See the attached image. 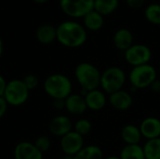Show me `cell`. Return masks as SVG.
Segmentation results:
<instances>
[{"label": "cell", "mask_w": 160, "mask_h": 159, "mask_svg": "<svg viewBox=\"0 0 160 159\" xmlns=\"http://www.w3.org/2000/svg\"><path fill=\"white\" fill-rule=\"evenodd\" d=\"M56 39L65 47L79 48L87 39L86 29L77 22H63L56 27Z\"/></svg>", "instance_id": "obj_1"}, {"label": "cell", "mask_w": 160, "mask_h": 159, "mask_svg": "<svg viewBox=\"0 0 160 159\" xmlns=\"http://www.w3.org/2000/svg\"><path fill=\"white\" fill-rule=\"evenodd\" d=\"M74 75L77 82L82 88L85 95L86 92L98 89L100 87V78L101 72L99 69L93 64L89 62H82L78 64L75 67Z\"/></svg>", "instance_id": "obj_2"}, {"label": "cell", "mask_w": 160, "mask_h": 159, "mask_svg": "<svg viewBox=\"0 0 160 159\" xmlns=\"http://www.w3.org/2000/svg\"><path fill=\"white\" fill-rule=\"evenodd\" d=\"M45 93L53 100H65L72 94V82L70 79L61 73L49 75L43 83Z\"/></svg>", "instance_id": "obj_3"}, {"label": "cell", "mask_w": 160, "mask_h": 159, "mask_svg": "<svg viewBox=\"0 0 160 159\" xmlns=\"http://www.w3.org/2000/svg\"><path fill=\"white\" fill-rule=\"evenodd\" d=\"M127 81L126 72L119 67H110L101 72L100 89L108 95L122 90Z\"/></svg>", "instance_id": "obj_4"}, {"label": "cell", "mask_w": 160, "mask_h": 159, "mask_svg": "<svg viewBox=\"0 0 160 159\" xmlns=\"http://www.w3.org/2000/svg\"><path fill=\"white\" fill-rule=\"evenodd\" d=\"M157 79V69L150 64L132 67L128 75L129 82L131 86L136 90L149 88Z\"/></svg>", "instance_id": "obj_5"}, {"label": "cell", "mask_w": 160, "mask_h": 159, "mask_svg": "<svg viewBox=\"0 0 160 159\" xmlns=\"http://www.w3.org/2000/svg\"><path fill=\"white\" fill-rule=\"evenodd\" d=\"M30 91L25 86L22 80L14 79L8 82L3 97L8 106L19 107L23 105L29 98Z\"/></svg>", "instance_id": "obj_6"}, {"label": "cell", "mask_w": 160, "mask_h": 159, "mask_svg": "<svg viewBox=\"0 0 160 159\" xmlns=\"http://www.w3.org/2000/svg\"><path fill=\"white\" fill-rule=\"evenodd\" d=\"M60 7L69 17L83 18L94 10V0H60Z\"/></svg>", "instance_id": "obj_7"}, {"label": "cell", "mask_w": 160, "mask_h": 159, "mask_svg": "<svg viewBox=\"0 0 160 159\" xmlns=\"http://www.w3.org/2000/svg\"><path fill=\"white\" fill-rule=\"evenodd\" d=\"M152 58V51L144 44H133L125 52V59L132 67L149 64Z\"/></svg>", "instance_id": "obj_8"}, {"label": "cell", "mask_w": 160, "mask_h": 159, "mask_svg": "<svg viewBox=\"0 0 160 159\" xmlns=\"http://www.w3.org/2000/svg\"><path fill=\"white\" fill-rule=\"evenodd\" d=\"M60 147L65 156L74 157L84 147V137L72 130L61 138Z\"/></svg>", "instance_id": "obj_9"}, {"label": "cell", "mask_w": 160, "mask_h": 159, "mask_svg": "<svg viewBox=\"0 0 160 159\" xmlns=\"http://www.w3.org/2000/svg\"><path fill=\"white\" fill-rule=\"evenodd\" d=\"M73 130V123L67 115H56L49 124V131L52 135L62 138L68 132Z\"/></svg>", "instance_id": "obj_10"}, {"label": "cell", "mask_w": 160, "mask_h": 159, "mask_svg": "<svg viewBox=\"0 0 160 159\" xmlns=\"http://www.w3.org/2000/svg\"><path fill=\"white\" fill-rule=\"evenodd\" d=\"M14 159H43V154L34 142H21L14 148Z\"/></svg>", "instance_id": "obj_11"}, {"label": "cell", "mask_w": 160, "mask_h": 159, "mask_svg": "<svg viewBox=\"0 0 160 159\" xmlns=\"http://www.w3.org/2000/svg\"><path fill=\"white\" fill-rule=\"evenodd\" d=\"M108 101L113 109L124 112L131 108L133 104V97L129 92L122 89L109 95Z\"/></svg>", "instance_id": "obj_12"}, {"label": "cell", "mask_w": 160, "mask_h": 159, "mask_svg": "<svg viewBox=\"0 0 160 159\" xmlns=\"http://www.w3.org/2000/svg\"><path fill=\"white\" fill-rule=\"evenodd\" d=\"M65 110L72 115L83 114L87 110L84 96L72 93L65 99Z\"/></svg>", "instance_id": "obj_13"}, {"label": "cell", "mask_w": 160, "mask_h": 159, "mask_svg": "<svg viewBox=\"0 0 160 159\" xmlns=\"http://www.w3.org/2000/svg\"><path fill=\"white\" fill-rule=\"evenodd\" d=\"M140 130L142 138L146 140H153L160 138V119L157 117H146L144 118L141 125Z\"/></svg>", "instance_id": "obj_14"}, {"label": "cell", "mask_w": 160, "mask_h": 159, "mask_svg": "<svg viewBox=\"0 0 160 159\" xmlns=\"http://www.w3.org/2000/svg\"><path fill=\"white\" fill-rule=\"evenodd\" d=\"M84 98L87 109L94 112H98L104 109L108 101L106 94L99 88L86 92V94L84 95Z\"/></svg>", "instance_id": "obj_15"}, {"label": "cell", "mask_w": 160, "mask_h": 159, "mask_svg": "<svg viewBox=\"0 0 160 159\" xmlns=\"http://www.w3.org/2000/svg\"><path fill=\"white\" fill-rule=\"evenodd\" d=\"M113 44L119 50L126 52L133 45V35L127 28L117 30L113 36Z\"/></svg>", "instance_id": "obj_16"}, {"label": "cell", "mask_w": 160, "mask_h": 159, "mask_svg": "<svg viewBox=\"0 0 160 159\" xmlns=\"http://www.w3.org/2000/svg\"><path fill=\"white\" fill-rule=\"evenodd\" d=\"M121 138L126 145H132V144H139L142 141V133L140 127L129 124L125 126L121 130Z\"/></svg>", "instance_id": "obj_17"}, {"label": "cell", "mask_w": 160, "mask_h": 159, "mask_svg": "<svg viewBox=\"0 0 160 159\" xmlns=\"http://www.w3.org/2000/svg\"><path fill=\"white\" fill-rule=\"evenodd\" d=\"M36 37L41 44H51L56 39V27L49 23L42 24L38 27Z\"/></svg>", "instance_id": "obj_18"}, {"label": "cell", "mask_w": 160, "mask_h": 159, "mask_svg": "<svg viewBox=\"0 0 160 159\" xmlns=\"http://www.w3.org/2000/svg\"><path fill=\"white\" fill-rule=\"evenodd\" d=\"M83 24L84 27L88 30L98 31L101 29L104 24L103 16L96 10H92L83 17Z\"/></svg>", "instance_id": "obj_19"}, {"label": "cell", "mask_w": 160, "mask_h": 159, "mask_svg": "<svg viewBox=\"0 0 160 159\" xmlns=\"http://www.w3.org/2000/svg\"><path fill=\"white\" fill-rule=\"evenodd\" d=\"M74 159H104V154L98 145H86L74 156Z\"/></svg>", "instance_id": "obj_20"}, {"label": "cell", "mask_w": 160, "mask_h": 159, "mask_svg": "<svg viewBox=\"0 0 160 159\" xmlns=\"http://www.w3.org/2000/svg\"><path fill=\"white\" fill-rule=\"evenodd\" d=\"M119 157L121 159H145L142 146L140 144L125 145L121 152Z\"/></svg>", "instance_id": "obj_21"}, {"label": "cell", "mask_w": 160, "mask_h": 159, "mask_svg": "<svg viewBox=\"0 0 160 159\" xmlns=\"http://www.w3.org/2000/svg\"><path fill=\"white\" fill-rule=\"evenodd\" d=\"M118 5L119 0H94V10L105 16L115 11Z\"/></svg>", "instance_id": "obj_22"}, {"label": "cell", "mask_w": 160, "mask_h": 159, "mask_svg": "<svg viewBox=\"0 0 160 159\" xmlns=\"http://www.w3.org/2000/svg\"><path fill=\"white\" fill-rule=\"evenodd\" d=\"M142 148L145 159H160V138L147 140Z\"/></svg>", "instance_id": "obj_23"}, {"label": "cell", "mask_w": 160, "mask_h": 159, "mask_svg": "<svg viewBox=\"0 0 160 159\" xmlns=\"http://www.w3.org/2000/svg\"><path fill=\"white\" fill-rule=\"evenodd\" d=\"M145 17L153 24H160V5L152 4L145 9Z\"/></svg>", "instance_id": "obj_24"}, {"label": "cell", "mask_w": 160, "mask_h": 159, "mask_svg": "<svg viewBox=\"0 0 160 159\" xmlns=\"http://www.w3.org/2000/svg\"><path fill=\"white\" fill-rule=\"evenodd\" d=\"M73 130L75 132H77L78 134H80L81 136L84 137V136L88 135L91 132V130H92V123L88 119H85V118L79 119L73 125Z\"/></svg>", "instance_id": "obj_25"}, {"label": "cell", "mask_w": 160, "mask_h": 159, "mask_svg": "<svg viewBox=\"0 0 160 159\" xmlns=\"http://www.w3.org/2000/svg\"><path fill=\"white\" fill-rule=\"evenodd\" d=\"M34 144L42 154H44L50 150L52 146V141L48 136H39L36 139Z\"/></svg>", "instance_id": "obj_26"}, {"label": "cell", "mask_w": 160, "mask_h": 159, "mask_svg": "<svg viewBox=\"0 0 160 159\" xmlns=\"http://www.w3.org/2000/svg\"><path fill=\"white\" fill-rule=\"evenodd\" d=\"M22 82H24L25 86L28 88L29 91H32L34 89H36L38 86L39 83V80L38 78L37 75L35 74H27L24 76V78L22 79Z\"/></svg>", "instance_id": "obj_27"}, {"label": "cell", "mask_w": 160, "mask_h": 159, "mask_svg": "<svg viewBox=\"0 0 160 159\" xmlns=\"http://www.w3.org/2000/svg\"><path fill=\"white\" fill-rule=\"evenodd\" d=\"M8 108V104L3 97H0V119L5 116Z\"/></svg>", "instance_id": "obj_28"}, {"label": "cell", "mask_w": 160, "mask_h": 159, "mask_svg": "<svg viewBox=\"0 0 160 159\" xmlns=\"http://www.w3.org/2000/svg\"><path fill=\"white\" fill-rule=\"evenodd\" d=\"M144 2L145 0H127V4L132 8H139L142 7Z\"/></svg>", "instance_id": "obj_29"}, {"label": "cell", "mask_w": 160, "mask_h": 159, "mask_svg": "<svg viewBox=\"0 0 160 159\" xmlns=\"http://www.w3.org/2000/svg\"><path fill=\"white\" fill-rule=\"evenodd\" d=\"M7 83H8V82L6 81V79L0 74V97H3L6 86H7Z\"/></svg>", "instance_id": "obj_30"}, {"label": "cell", "mask_w": 160, "mask_h": 159, "mask_svg": "<svg viewBox=\"0 0 160 159\" xmlns=\"http://www.w3.org/2000/svg\"><path fill=\"white\" fill-rule=\"evenodd\" d=\"M149 88H151L152 90H153V92H155V93H159L160 92V80L158 79H157L152 84H151V86L149 87Z\"/></svg>", "instance_id": "obj_31"}, {"label": "cell", "mask_w": 160, "mask_h": 159, "mask_svg": "<svg viewBox=\"0 0 160 159\" xmlns=\"http://www.w3.org/2000/svg\"><path fill=\"white\" fill-rule=\"evenodd\" d=\"M53 105L57 110L65 109V100H53Z\"/></svg>", "instance_id": "obj_32"}, {"label": "cell", "mask_w": 160, "mask_h": 159, "mask_svg": "<svg viewBox=\"0 0 160 159\" xmlns=\"http://www.w3.org/2000/svg\"><path fill=\"white\" fill-rule=\"evenodd\" d=\"M3 49H4V47H3V41H2V39L0 37V59H1L2 54H3Z\"/></svg>", "instance_id": "obj_33"}, {"label": "cell", "mask_w": 160, "mask_h": 159, "mask_svg": "<svg viewBox=\"0 0 160 159\" xmlns=\"http://www.w3.org/2000/svg\"><path fill=\"white\" fill-rule=\"evenodd\" d=\"M35 3H37V4H44V3H46L48 0H33Z\"/></svg>", "instance_id": "obj_34"}, {"label": "cell", "mask_w": 160, "mask_h": 159, "mask_svg": "<svg viewBox=\"0 0 160 159\" xmlns=\"http://www.w3.org/2000/svg\"><path fill=\"white\" fill-rule=\"evenodd\" d=\"M104 159H121L119 157H116V156H110L108 157H104Z\"/></svg>", "instance_id": "obj_35"}, {"label": "cell", "mask_w": 160, "mask_h": 159, "mask_svg": "<svg viewBox=\"0 0 160 159\" xmlns=\"http://www.w3.org/2000/svg\"><path fill=\"white\" fill-rule=\"evenodd\" d=\"M62 159H74V157H70V156H64V157Z\"/></svg>", "instance_id": "obj_36"}]
</instances>
